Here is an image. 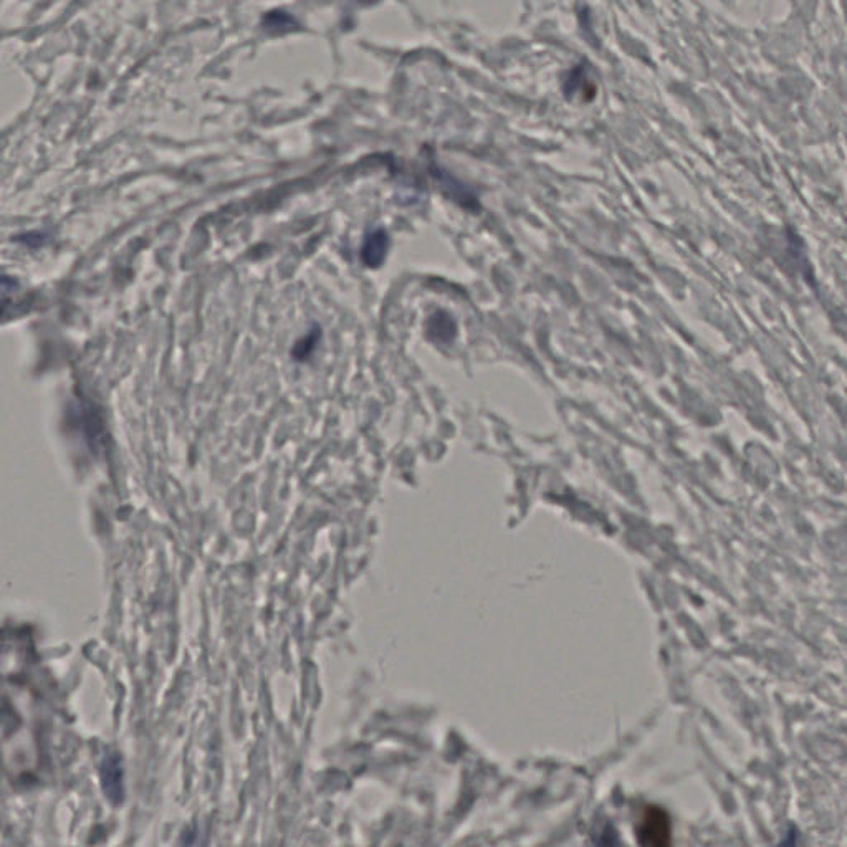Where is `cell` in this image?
Listing matches in <instances>:
<instances>
[{"label": "cell", "mask_w": 847, "mask_h": 847, "mask_svg": "<svg viewBox=\"0 0 847 847\" xmlns=\"http://www.w3.org/2000/svg\"><path fill=\"white\" fill-rule=\"evenodd\" d=\"M101 790L111 804L120 806L125 801V770L120 753L111 752L101 760Z\"/></svg>", "instance_id": "obj_1"}, {"label": "cell", "mask_w": 847, "mask_h": 847, "mask_svg": "<svg viewBox=\"0 0 847 847\" xmlns=\"http://www.w3.org/2000/svg\"><path fill=\"white\" fill-rule=\"evenodd\" d=\"M429 331L434 340L447 341L454 336V323L444 313H436L429 321Z\"/></svg>", "instance_id": "obj_4"}, {"label": "cell", "mask_w": 847, "mask_h": 847, "mask_svg": "<svg viewBox=\"0 0 847 847\" xmlns=\"http://www.w3.org/2000/svg\"><path fill=\"white\" fill-rule=\"evenodd\" d=\"M318 338H320V333H318V331H315V333H308L303 340L298 341L297 346H295V350H293V356L297 359L308 358V355H310L313 348H315Z\"/></svg>", "instance_id": "obj_5"}, {"label": "cell", "mask_w": 847, "mask_h": 847, "mask_svg": "<svg viewBox=\"0 0 847 847\" xmlns=\"http://www.w3.org/2000/svg\"><path fill=\"white\" fill-rule=\"evenodd\" d=\"M388 235L384 230H374L366 237L363 245V262L368 267H379L388 254Z\"/></svg>", "instance_id": "obj_3"}, {"label": "cell", "mask_w": 847, "mask_h": 847, "mask_svg": "<svg viewBox=\"0 0 847 847\" xmlns=\"http://www.w3.org/2000/svg\"><path fill=\"white\" fill-rule=\"evenodd\" d=\"M599 844H601V847H621L618 836H616V833L609 826L608 828H604L603 833H601Z\"/></svg>", "instance_id": "obj_6"}, {"label": "cell", "mask_w": 847, "mask_h": 847, "mask_svg": "<svg viewBox=\"0 0 847 847\" xmlns=\"http://www.w3.org/2000/svg\"><path fill=\"white\" fill-rule=\"evenodd\" d=\"M639 838L644 847H672L670 821L666 811L656 806L647 808L639 828Z\"/></svg>", "instance_id": "obj_2"}, {"label": "cell", "mask_w": 847, "mask_h": 847, "mask_svg": "<svg viewBox=\"0 0 847 847\" xmlns=\"http://www.w3.org/2000/svg\"><path fill=\"white\" fill-rule=\"evenodd\" d=\"M15 288H19L17 280L0 273V293L14 292Z\"/></svg>", "instance_id": "obj_7"}]
</instances>
